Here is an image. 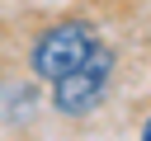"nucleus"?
<instances>
[{
  "instance_id": "obj_2",
  "label": "nucleus",
  "mask_w": 151,
  "mask_h": 141,
  "mask_svg": "<svg viewBox=\"0 0 151 141\" xmlns=\"http://www.w3.org/2000/svg\"><path fill=\"white\" fill-rule=\"evenodd\" d=\"M94 42H99L94 24H85V19H61V24H52V28H42V33L33 38V47H28V70H33L42 85H52V80H61L66 70H76V66L94 52Z\"/></svg>"
},
{
  "instance_id": "obj_3",
  "label": "nucleus",
  "mask_w": 151,
  "mask_h": 141,
  "mask_svg": "<svg viewBox=\"0 0 151 141\" xmlns=\"http://www.w3.org/2000/svg\"><path fill=\"white\" fill-rule=\"evenodd\" d=\"M142 136H146V141H151V118H146V122H142Z\"/></svg>"
},
{
  "instance_id": "obj_1",
  "label": "nucleus",
  "mask_w": 151,
  "mask_h": 141,
  "mask_svg": "<svg viewBox=\"0 0 151 141\" xmlns=\"http://www.w3.org/2000/svg\"><path fill=\"white\" fill-rule=\"evenodd\" d=\"M113 70H118V52H113L109 42H94V52H90L76 70H66L61 80H52V113L66 118V122L90 118V113L104 103V94H109V85H113Z\"/></svg>"
}]
</instances>
